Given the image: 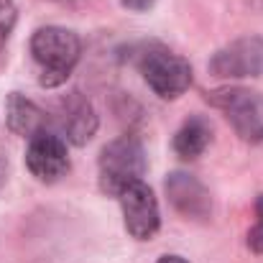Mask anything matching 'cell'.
<instances>
[{
  "mask_svg": "<svg viewBox=\"0 0 263 263\" xmlns=\"http://www.w3.org/2000/svg\"><path fill=\"white\" fill-rule=\"evenodd\" d=\"M97 125L100 120H97L95 105L87 100V95H82L80 89H72L69 95L59 100V128L69 143L74 146L89 143L92 136L97 133Z\"/></svg>",
  "mask_w": 263,
  "mask_h": 263,
  "instance_id": "ba28073f",
  "label": "cell"
},
{
  "mask_svg": "<svg viewBox=\"0 0 263 263\" xmlns=\"http://www.w3.org/2000/svg\"><path fill=\"white\" fill-rule=\"evenodd\" d=\"M210 72L215 77L243 80V77H263V39L243 36L228 46H222L210 59Z\"/></svg>",
  "mask_w": 263,
  "mask_h": 263,
  "instance_id": "8992f818",
  "label": "cell"
},
{
  "mask_svg": "<svg viewBox=\"0 0 263 263\" xmlns=\"http://www.w3.org/2000/svg\"><path fill=\"white\" fill-rule=\"evenodd\" d=\"M31 54L39 67L41 87H59L74 72L82 57V41L62 26H44L31 36Z\"/></svg>",
  "mask_w": 263,
  "mask_h": 263,
  "instance_id": "6da1fadb",
  "label": "cell"
},
{
  "mask_svg": "<svg viewBox=\"0 0 263 263\" xmlns=\"http://www.w3.org/2000/svg\"><path fill=\"white\" fill-rule=\"evenodd\" d=\"M207 100L217 110H222V115L228 118V123L233 125V130L243 141H248V143H261L263 141V118L258 112L256 92L243 87H225L210 92Z\"/></svg>",
  "mask_w": 263,
  "mask_h": 263,
  "instance_id": "277c9868",
  "label": "cell"
},
{
  "mask_svg": "<svg viewBox=\"0 0 263 263\" xmlns=\"http://www.w3.org/2000/svg\"><path fill=\"white\" fill-rule=\"evenodd\" d=\"M5 174H8V164H5V161L0 159V184L5 181Z\"/></svg>",
  "mask_w": 263,
  "mask_h": 263,
  "instance_id": "e0dca14e",
  "label": "cell"
},
{
  "mask_svg": "<svg viewBox=\"0 0 263 263\" xmlns=\"http://www.w3.org/2000/svg\"><path fill=\"white\" fill-rule=\"evenodd\" d=\"M166 194H169L172 204L184 217L207 220L210 212H212V199H210L207 189L189 174H181V172L169 174V179H166Z\"/></svg>",
  "mask_w": 263,
  "mask_h": 263,
  "instance_id": "9c48e42d",
  "label": "cell"
},
{
  "mask_svg": "<svg viewBox=\"0 0 263 263\" xmlns=\"http://www.w3.org/2000/svg\"><path fill=\"white\" fill-rule=\"evenodd\" d=\"M26 166L39 181H57L69 169V154L67 141L51 130H39L28 138L26 148Z\"/></svg>",
  "mask_w": 263,
  "mask_h": 263,
  "instance_id": "52a82bcc",
  "label": "cell"
},
{
  "mask_svg": "<svg viewBox=\"0 0 263 263\" xmlns=\"http://www.w3.org/2000/svg\"><path fill=\"white\" fill-rule=\"evenodd\" d=\"M156 263H189V261H184L181 256H164V258H159Z\"/></svg>",
  "mask_w": 263,
  "mask_h": 263,
  "instance_id": "9a60e30c",
  "label": "cell"
},
{
  "mask_svg": "<svg viewBox=\"0 0 263 263\" xmlns=\"http://www.w3.org/2000/svg\"><path fill=\"white\" fill-rule=\"evenodd\" d=\"M146 172V154L136 136L110 141L100 154V186L105 194H120L128 184L138 181Z\"/></svg>",
  "mask_w": 263,
  "mask_h": 263,
  "instance_id": "7a4b0ae2",
  "label": "cell"
},
{
  "mask_svg": "<svg viewBox=\"0 0 263 263\" xmlns=\"http://www.w3.org/2000/svg\"><path fill=\"white\" fill-rule=\"evenodd\" d=\"M118 199L123 207L125 230L136 240H151L161 228V215H159V202L154 197V189L143 179H138V181L128 184L118 194Z\"/></svg>",
  "mask_w": 263,
  "mask_h": 263,
  "instance_id": "5b68a950",
  "label": "cell"
},
{
  "mask_svg": "<svg viewBox=\"0 0 263 263\" xmlns=\"http://www.w3.org/2000/svg\"><path fill=\"white\" fill-rule=\"evenodd\" d=\"M248 248L253 253H263V220H258L248 233Z\"/></svg>",
  "mask_w": 263,
  "mask_h": 263,
  "instance_id": "4fadbf2b",
  "label": "cell"
},
{
  "mask_svg": "<svg viewBox=\"0 0 263 263\" xmlns=\"http://www.w3.org/2000/svg\"><path fill=\"white\" fill-rule=\"evenodd\" d=\"M13 26H15V3L13 0H0V46L8 41Z\"/></svg>",
  "mask_w": 263,
  "mask_h": 263,
  "instance_id": "7c38bea8",
  "label": "cell"
},
{
  "mask_svg": "<svg viewBox=\"0 0 263 263\" xmlns=\"http://www.w3.org/2000/svg\"><path fill=\"white\" fill-rule=\"evenodd\" d=\"M138 69L146 85L154 89L161 100H176L192 85V67L184 57L164 46H151L141 54Z\"/></svg>",
  "mask_w": 263,
  "mask_h": 263,
  "instance_id": "3957f363",
  "label": "cell"
},
{
  "mask_svg": "<svg viewBox=\"0 0 263 263\" xmlns=\"http://www.w3.org/2000/svg\"><path fill=\"white\" fill-rule=\"evenodd\" d=\"M212 138V125L210 120H204L202 115L189 118L174 136V151L181 159H197L204 154V148L210 146Z\"/></svg>",
  "mask_w": 263,
  "mask_h": 263,
  "instance_id": "8fae6325",
  "label": "cell"
},
{
  "mask_svg": "<svg viewBox=\"0 0 263 263\" xmlns=\"http://www.w3.org/2000/svg\"><path fill=\"white\" fill-rule=\"evenodd\" d=\"M123 3V8H128V10H136V13H141V10H148L156 0H120Z\"/></svg>",
  "mask_w": 263,
  "mask_h": 263,
  "instance_id": "5bb4252c",
  "label": "cell"
},
{
  "mask_svg": "<svg viewBox=\"0 0 263 263\" xmlns=\"http://www.w3.org/2000/svg\"><path fill=\"white\" fill-rule=\"evenodd\" d=\"M5 123H8L10 133H15L21 138H31L46 128V115L36 102H31L21 92H10L8 102H5Z\"/></svg>",
  "mask_w": 263,
  "mask_h": 263,
  "instance_id": "30bf717a",
  "label": "cell"
},
{
  "mask_svg": "<svg viewBox=\"0 0 263 263\" xmlns=\"http://www.w3.org/2000/svg\"><path fill=\"white\" fill-rule=\"evenodd\" d=\"M256 215H258V220H263V194L256 199Z\"/></svg>",
  "mask_w": 263,
  "mask_h": 263,
  "instance_id": "2e32d148",
  "label": "cell"
}]
</instances>
